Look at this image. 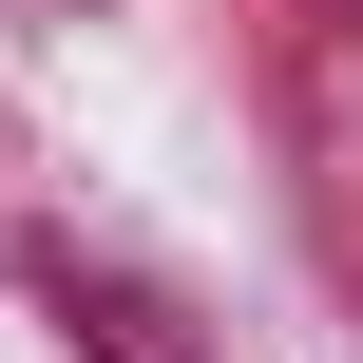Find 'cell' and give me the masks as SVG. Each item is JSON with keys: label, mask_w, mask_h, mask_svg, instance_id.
<instances>
[{"label": "cell", "mask_w": 363, "mask_h": 363, "mask_svg": "<svg viewBox=\"0 0 363 363\" xmlns=\"http://www.w3.org/2000/svg\"><path fill=\"white\" fill-rule=\"evenodd\" d=\"M77 345H96V363H172V345H153V325H134V306H115V287L77 306Z\"/></svg>", "instance_id": "obj_1"}]
</instances>
